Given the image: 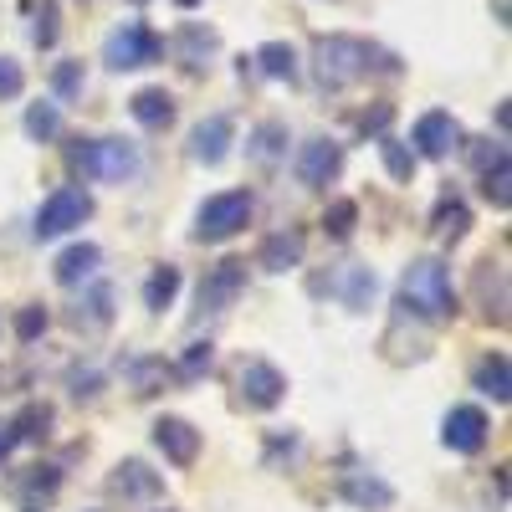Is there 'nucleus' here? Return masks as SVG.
I'll return each instance as SVG.
<instances>
[{"label": "nucleus", "instance_id": "1", "mask_svg": "<svg viewBox=\"0 0 512 512\" xmlns=\"http://www.w3.org/2000/svg\"><path fill=\"white\" fill-rule=\"evenodd\" d=\"M400 303H405V313H415L425 323H451L456 318V287H451L446 262H436V256L410 262L400 277Z\"/></svg>", "mask_w": 512, "mask_h": 512}, {"label": "nucleus", "instance_id": "2", "mask_svg": "<svg viewBox=\"0 0 512 512\" xmlns=\"http://www.w3.org/2000/svg\"><path fill=\"white\" fill-rule=\"evenodd\" d=\"M374 62H390L379 57V47H369L364 36H318L313 41V67L323 88H349V82H364L374 72Z\"/></svg>", "mask_w": 512, "mask_h": 512}, {"label": "nucleus", "instance_id": "3", "mask_svg": "<svg viewBox=\"0 0 512 512\" xmlns=\"http://www.w3.org/2000/svg\"><path fill=\"white\" fill-rule=\"evenodd\" d=\"M72 164L88 169L93 180L123 185V180L139 175V149L128 139H82V149H72Z\"/></svg>", "mask_w": 512, "mask_h": 512}, {"label": "nucleus", "instance_id": "4", "mask_svg": "<svg viewBox=\"0 0 512 512\" xmlns=\"http://www.w3.org/2000/svg\"><path fill=\"white\" fill-rule=\"evenodd\" d=\"M251 221V190H221L200 205L195 216V241H231Z\"/></svg>", "mask_w": 512, "mask_h": 512}, {"label": "nucleus", "instance_id": "5", "mask_svg": "<svg viewBox=\"0 0 512 512\" xmlns=\"http://www.w3.org/2000/svg\"><path fill=\"white\" fill-rule=\"evenodd\" d=\"M164 57V41L144 26V21H123L108 41H103V62L113 72H134V67H154Z\"/></svg>", "mask_w": 512, "mask_h": 512}, {"label": "nucleus", "instance_id": "6", "mask_svg": "<svg viewBox=\"0 0 512 512\" xmlns=\"http://www.w3.org/2000/svg\"><path fill=\"white\" fill-rule=\"evenodd\" d=\"M88 216H93V195L77 190V185H62V190H52L47 200H41V210H36V236H41V241L67 236V231H77Z\"/></svg>", "mask_w": 512, "mask_h": 512}, {"label": "nucleus", "instance_id": "7", "mask_svg": "<svg viewBox=\"0 0 512 512\" xmlns=\"http://www.w3.org/2000/svg\"><path fill=\"white\" fill-rule=\"evenodd\" d=\"M236 390H241V405H251V410H277L282 395H287V379H282V369L267 364V359H241Z\"/></svg>", "mask_w": 512, "mask_h": 512}, {"label": "nucleus", "instance_id": "8", "mask_svg": "<svg viewBox=\"0 0 512 512\" xmlns=\"http://www.w3.org/2000/svg\"><path fill=\"white\" fill-rule=\"evenodd\" d=\"M292 175L303 180L308 190H328L338 175H344V149H338L333 139H308L303 149H297V159H292Z\"/></svg>", "mask_w": 512, "mask_h": 512}, {"label": "nucleus", "instance_id": "9", "mask_svg": "<svg viewBox=\"0 0 512 512\" xmlns=\"http://www.w3.org/2000/svg\"><path fill=\"white\" fill-rule=\"evenodd\" d=\"M410 154L415 159H446L451 149H461V123L446 113V108H431L415 118V134H410Z\"/></svg>", "mask_w": 512, "mask_h": 512}, {"label": "nucleus", "instance_id": "10", "mask_svg": "<svg viewBox=\"0 0 512 512\" xmlns=\"http://www.w3.org/2000/svg\"><path fill=\"white\" fill-rule=\"evenodd\" d=\"M241 292H246V262L226 256V262H216V267L200 277V308L205 313H226Z\"/></svg>", "mask_w": 512, "mask_h": 512}, {"label": "nucleus", "instance_id": "11", "mask_svg": "<svg viewBox=\"0 0 512 512\" xmlns=\"http://www.w3.org/2000/svg\"><path fill=\"white\" fill-rule=\"evenodd\" d=\"M487 415L477 410V405H456L451 415H446V425H441V441L456 451V456H477L482 446H487Z\"/></svg>", "mask_w": 512, "mask_h": 512}, {"label": "nucleus", "instance_id": "12", "mask_svg": "<svg viewBox=\"0 0 512 512\" xmlns=\"http://www.w3.org/2000/svg\"><path fill=\"white\" fill-rule=\"evenodd\" d=\"M231 144H236V123H231L226 113L200 118V123H195V134H190V154H195L200 164H210V169H216V164L231 154Z\"/></svg>", "mask_w": 512, "mask_h": 512}, {"label": "nucleus", "instance_id": "13", "mask_svg": "<svg viewBox=\"0 0 512 512\" xmlns=\"http://www.w3.org/2000/svg\"><path fill=\"white\" fill-rule=\"evenodd\" d=\"M154 446L164 451V461L190 466V461L200 456V431H195L190 420H180V415H164V420L154 425Z\"/></svg>", "mask_w": 512, "mask_h": 512}, {"label": "nucleus", "instance_id": "14", "mask_svg": "<svg viewBox=\"0 0 512 512\" xmlns=\"http://www.w3.org/2000/svg\"><path fill=\"white\" fill-rule=\"evenodd\" d=\"M108 487H113L118 497H128V502H154V497H164V477H159V472H149V466H144V461H134V456L113 466Z\"/></svg>", "mask_w": 512, "mask_h": 512}, {"label": "nucleus", "instance_id": "15", "mask_svg": "<svg viewBox=\"0 0 512 512\" xmlns=\"http://www.w3.org/2000/svg\"><path fill=\"white\" fill-rule=\"evenodd\" d=\"M338 492H344V502H354L359 512L395 507V487L379 482V477H369V472H344V477H338Z\"/></svg>", "mask_w": 512, "mask_h": 512}, {"label": "nucleus", "instance_id": "16", "mask_svg": "<svg viewBox=\"0 0 512 512\" xmlns=\"http://www.w3.org/2000/svg\"><path fill=\"white\" fill-rule=\"evenodd\" d=\"M57 487H62V472H57V466H26V472L11 482V492H16V502H21L26 512H36L41 502H52Z\"/></svg>", "mask_w": 512, "mask_h": 512}, {"label": "nucleus", "instance_id": "17", "mask_svg": "<svg viewBox=\"0 0 512 512\" xmlns=\"http://www.w3.org/2000/svg\"><path fill=\"white\" fill-rule=\"evenodd\" d=\"M98 262H103V251H98L93 241H77V246H67V251L57 256V282H62V287H82V282L98 272Z\"/></svg>", "mask_w": 512, "mask_h": 512}, {"label": "nucleus", "instance_id": "18", "mask_svg": "<svg viewBox=\"0 0 512 512\" xmlns=\"http://www.w3.org/2000/svg\"><path fill=\"white\" fill-rule=\"evenodd\" d=\"M128 113H134L144 128H154V134H159V128L175 123V98H169L164 88H139L134 98H128Z\"/></svg>", "mask_w": 512, "mask_h": 512}, {"label": "nucleus", "instance_id": "19", "mask_svg": "<svg viewBox=\"0 0 512 512\" xmlns=\"http://www.w3.org/2000/svg\"><path fill=\"white\" fill-rule=\"evenodd\" d=\"M297 262H303V236L297 231H277L256 251V267H267V272H292Z\"/></svg>", "mask_w": 512, "mask_h": 512}, {"label": "nucleus", "instance_id": "20", "mask_svg": "<svg viewBox=\"0 0 512 512\" xmlns=\"http://www.w3.org/2000/svg\"><path fill=\"white\" fill-rule=\"evenodd\" d=\"M128 384H134V395H159L169 379H175V364H164V359H128L123 364Z\"/></svg>", "mask_w": 512, "mask_h": 512}, {"label": "nucleus", "instance_id": "21", "mask_svg": "<svg viewBox=\"0 0 512 512\" xmlns=\"http://www.w3.org/2000/svg\"><path fill=\"white\" fill-rule=\"evenodd\" d=\"M472 384L482 395H492L497 405H507V395H512V374H507V354H487V359H477V374H472Z\"/></svg>", "mask_w": 512, "mask_h": 512}, {"label": "nucleus", "instance_id": "22", "mask_svg": "<svg viewBox=\"0 0 512 512\" xmlns=\"http://www.w3.org/2000/svg\"><path fill=\"white\" fill-rule=\"evenodd\" d=\"M246 154H251L256 164H277V159L287 154V123H277V118H267V123H256V134H251Z\"/></svg>", "mask_w": 512, "mask_h": 512}, {"label": "nucleus", "instance_id": "23", "mask_svg": "<svg viewBox=\"0 0 512 512\" xmlns=\"http://www.w3.org/2000/svg\"><path fill=\"white\" fill-rule=\"evenodd\" d=\"M72 323H77V328H108V323H113V287H108V282H98V287L77 303Z\"/></svg>", "mask_w": 512, "mask_h": 512}, {"label": "nucleus", "instance_id": "24", "mask_svg": "<svg viewBox=\"0 0 512 512\" xmlns=\"http://www.w3.org/2000/svg\"><path fill=\"white\" fill-rule=\"evenodd\" d=\"M175 292H180V267H154L149 272V282H144V308H154V313H164L169 303H175Z\"/></svg>", "mask_w": 512, "mask_h": 512}, {"label": "nucleus", "instance_id": "25", "mask_svg": "<svg viewBox=\"0 0 512 512\" xmlns=\"http://www.w3.org/2000/svg\"><path fill=\"white\" fill-rule=\"evenodd\" d=\"M379 154H384V169H390V180H400V185H410L415 180V154H410V144L405 139H395V134H379Z\"/></svg>", "mask_w": 512, "mask_h": 512}, {"label": "nucleus", "instance_id": "26", "mask_svg": "<svg viewBox=\"0 0 512 512\" xmlns=\"http://www.w3.org/2000/svg\"><path fill=\"white\" fill-rule=\"evenodd\" d=\"M251 62L262 67L267 77H277V82H297V52L287 47V41H267V47L256 52Z\"/></svg>", "mask_w": 512, "mask_h": 512}, {"label": "nucleus", "instance_id": "27", "mask_svg": "<svg viewBox=\"0 0 512 512\" xmlns=\"http://www.w3.org/2000/svg\"><path fill=\"white\" fill-rule=\"evenodd\" d=\"M221 47V36L216 31H205V26H185L180 31V62L185 67H205V57Z\"/></svg>", "mask_w": 512, "mask_h": 512}, {"label": "nucleus", "instance_id": "28", "mask_svg": "<svg viewBox=\"0 0 512 512\" xmlns=\"http://www.w3.org/2000/svg\"><path fill=\"white\" fill-rule=\"evenodd\" d=\"M57 128H62V108H57V103H31V108H26V134H31L36 144L57 139Z\"/></svg>", "mask_w": 512, "mask_h": 512}, {"label": "nucleus", "instance_id": "29", "mask_svg": "<svg viewBox=\"0 0 512 512\" xmlns=\"http://www.w3.org/2000/svg\"><path fill=\"white\" fill-rule=\"evenodd\" d=\"M466 226H472V210H466L456 195L436 205V231H441L446 241H461V236H466Z\"/></svg>", "mask_w": 512, "mask_h": 512}, {"label": "nucleus", "instance_id": "30", "mask_svg": "<svg viewBox=\"0 0 512 512\" xmlns=\"http://www.w3.org/2000/svg\"><path fill=\"white\" fill-rule=\"evenodd\" d=\"M354 226H359V205H354V200H333L328 216H323V231H328L333 241H349Z\"/></svg>", "mask_w": 512, "mask_h": 512}, {"label": "nucleus", "instance_id": "31", "mask_svg": "<svg viewBox=\"0 0 512 512\" xmlns=\"http://www.w3.org/2000/svg\"><path fill=\"white\" fill-rule=\"evenodd\" d=\"M47 425H52V405H26L11 420V431H16V441H41V436H47Z\"/></svg>", "mask_w": 512, "mask_h": 512}, {"label": "nucleus", "instance_id": "32", "mask_svg": "<svg viewBox=\"0 0 512 512\" xmlns=\"http://www.w3.org/2000/svg\"><path fill=\"white\" fill-rule=\"evenodd\" d=\"M36 26H31V41L36 47H57V31H62V11L52 6V0H41V6H31Z\"/></svg>", "mask_w": 512, "mask_h": 512}, {"label": "nucleus", "instance_id": "33", "mask_svg": "<svg viewBox=\"0 0 512 512\" xmlns=\"http://www.w3.org/2000/svg\"><path fill=\"white\" fill-rule=\"evenodd\" d=\"M507 185H512V169H507V159H502V164H492L487 175H482V195H487L497 210H507V205H512V190H507Z\"/></svg>", "mask_w": 512, "mask_h": 512}, {"label": "nucleus", "instance_id": "34", "mask_svg": "<svg viewBox=\"0 0 512 512\" xmlns=\"http://www.w3.org/2000/svg\"><path fill=\"white\" fill-rule=\"evenodd\" d=\"M210 364H216V349H210V344H190L180 354V364H175V379H200V374H210Z\"/></svg>", "mask_w": 512, "mask_h": 512}, {"label": "nucleus", "instance_id": "35", "mask_svg": "<svg viewBox=\"0 0 512 512\" xmlns=\"http://www.w3.org/2000/svg\"><path fill=\"white\" fill-rule=\"evenodd\" d=\"M374 297V272L369 267H349V282H344V303L354 313H364V303Z\"/></svg>", "mask_w": 512, "mask_h": 512}, {"label": "nucleus", "instance_id": "36", "mask_svg": "<svg viewBox=\"0 0 512 512\" xmlns=\"http://www.w3.org/2000/svg\"><path fill=\"white\" fill-rule=\"evenodd\" d=\"M52 93H57L62 103L82 93V62H57V72H52Z\"/></svg>", "mask_w": 512, "mask_h": 512}, {"label": "nucleus", "instance_id": "37", "mask_svg": "<svg viewBox=\"0 0 512 512\" xmlns=\"http://www.w3.org/2000/svg\"><path fill=\"white\" fill-rule=\"evenodd\" d=\"M41 333H47V308H41V303L21 308V318H16V338H21V344H36Z\"/></svg>", "mask_w": 512, "mask_h": 512}, {"label": "nucleus", "instance_id": "38", "mask_svg": "<svg viewBox=\"0 0 512 512\" xmlns=\"http://www.w3.org/2000/svg\"><path fill=\"white\" fill-rule=\"evenodd\" d=\"M21 93H26V72L11 57H0V98H21Z\"/></svg>", "mask_w": 512, "mask_h": 512}, {"label": "nucleus", "instance_id": "39", "mask_svg": "<svg viewBox=\"0 0 512 512\" xmlns=\"http://www.w3.org/2000/svg\"><path fill=\"white\" fill-rule=\"evenodd\" d=\"M384 123H390V103H379L374 113H364V118H359L364 134H384Z\"/></svg>", "mask_w": 512, "mask_h": 512}, {"label": "nucleus", "instance_id": "40", "mask_svg": "<svg viewBox=\"0 0 512 512\" xmlns=\"http://www.w3.org/2000/svg\"><path fill=\"white\" fill-rule=\"evenodd\" d=\"M11 446H16V431H11V420H0V461L11 456Z\"/></svg>", "mask_w": 512, "mask_h": 512}, {"label": "nucleus", "instance_id": "41", "mask_svg": "<svg viewBox=\"0 0 512 512\" xmlns=\"http://www.w3.org/2000/svg\"><path fill=\"white\" fill-rule=\"evenodd\" d=\"M175 6H180V11H195V6H200V0H175Z\"/></svg>", "mask_w": 512, "mask_h": 512}, {"label": "nucleus", "instance_id": "42", "mask_svg": "<svg viewBox=\"0 0 512 512\" xmlns=\"http://www.w3.org/2000/svg\"><path fill=\"white\" fill-rule=\"evenodd\" d=\"M134 6H149V0H134Z\"/></svg>", "mask_w": 512, "mask_h": 512}]
</instances>
